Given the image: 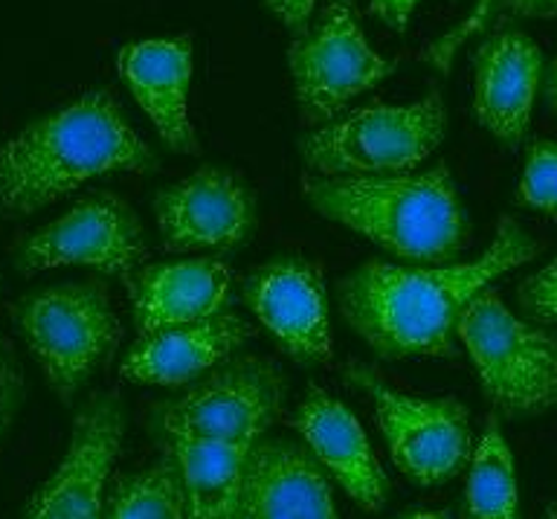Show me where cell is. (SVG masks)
<instances>
[{
  "instance_id": "1",
  "label": "cell",
  "mask_w": 557,
  "mask_h": 519,
  "mask_svg": "<svg viewBox=\"0 0 557 519\" xmlns=\"http://www.w3.org/2000/svg\"><path fill=\"white\" fill-rule=\"evenodd\" d=\"M537 252L540 244L513 218H503L494 242L473 261L444 268L366 261L337 285L339 311L383 360L447 357L470 299Z\"/></svg>"
},
{
  "instance_id": "2",
  "label": "cell",
  "mask_w": 557,
  "mask_h": 519,
  "mask_svg": "<svg viewBox=\"0 0 557 519\" xmlns=\"http://www.w3.org/2000/svg\"><path fill=\"white\" fill-rule=\"evenodd\" d=\"M157 155L108 87H96L0 143V212L33 215L111 172L148 174Z\"/></svg>"
},
{
  "instance_id": "3",
  "label": "cell",
  "mask_w": 557,
  "mask_h": 519,
  "mask_svg": "<svg viewBox=\"0 0 557 519\" xmlns=\"http://www.w3.org/2000/svg\"><path fill=\"white\" fill-rule=\"evenodd\" d=\"M322 218L343 224L404 261H453L468 247V221L447 165L424 174L302 181Z\"/></svg>"
},
{
  "instance_id": "4",
  "label": "cell",
  "mask_w": 557,
  "mask_h": 519,
  "mask_svg": "<svg viewBox=\"0 0 557 519\" xmlns=\"http://www.w3.org/2000/svg\"><path fill=\"white\" fill-rule=\"evenodd\" d=\"M456 337L485 398L505 418L543 416L557 407V334L520 320L496 291L485 287L470 299Z\"/></svg>"
},
{
  "instance_id": "5",
  "label": "cell",
  "mask_w": 557,
  "mask_h": 519,
  "mask_svg": "<svg viewBox=\"0 0 557 519\" xmlns=\"http://www.w3.org/2000/svg\"><path fill=\"white\" fill-rule=\"evenodd\" d=\"M447 108L438 90L412 104H372L299 139V155L322 177L407 174L442 146Z\"/></svg>"
},
{
  "instance_id": "6",
  "label": "cell",
  "mask_w": 557,
  "mask_h": 519,
  "mask_svg": "<svg viewBox=\"0 0 557 519\" xmlns=\"http://www.w3.org/2000/svg\"><path fill=\"white\" fill-rule=\"evenodd\" d=\"M15 325L61 404L120 346L122 325L102 282L44 287L15 305Z\"/></svg>"
},
{
  "instance_id": "7",
  "label": "cell",
  "mask_w": 557,
  "mask_h": 519,
  "mask_svg": "<svg viewBox=\"0 0 557 519\" xmlns=\"http://www.w3.org/2000/svg\"><path fill=\"white\" fill-rule=\"evenodd\" d=\"M285 372L264 357H233L189 383L181 395L157 400L151 430L160 442L198 438L252 450L285 404Z\"/></svg>"
},
{
  "instance_id": "8",
  "label": "cell",
  "mask_w": 557,
  "mask_h": 519,
  "mask_svg": "<svg viewBox=\"0 0 557 519\" xmlns=\"http://www.w3.org/2000/svg\"><path fill=\"white\" fill-rule=\"evenodd\" d=\"M287 67L302 122L322 125L355 96L381 85L398 64L377 55L366 41L357 0H329L317 24L290 44Z\"/></svg>"
},
{
  "instance_id": "9",
  "label": "cell",
  "mask_w": 557,
  "mask_h": 519,
  "mask_svg": "<svg viewBox=\"0 0 557 519\" xmlns=\"http://www.w3.org/2000/svg\"><path fill=\"white\" fill-rule=\"evenodd\" d=\"M346 381L366 392L392 461L409 482L435 487L450 482L473 456L470 416L456 398H412L389 390L381 374L363 363L346 366Z\"/></svg>"
},
{
  "instance_id": "10",
  "label": "cell",
  "mask_w": 557,
  "mask_h": 519,
  "mask_svg": "<svg viewBox=\"0 0 557 519\" xmlns=\"http://www.w3.org/2000/svg\"><path fill=\"white\" fill-rule=\"evenodd\" d=\"M148 259L143 224L134 209L111 191H96L50 221L17 247L15 264L24 276L52 268H90L122 282Z\"/></svg>"
},
{
  "instance_id": "11",
  "label": "cell",
  "mask_w": 557,
  "mask_h": 519,
  "mask_svg": "<svg viewBox=\"0 0 557 519\" xmlns=\"http://www.w3.org/2000/svg\"><path fill=\"white\" fill-rule=\"evenodd\" d=\"M125 435L120 395L96 392L73 418L64 459L35 487L21 519H102L104 491Z\"/></svg>"
},
{
  "instance_id": "12",
  "label": "cell",
  "mask_w": 557,
  "mask_h": 519,
  "mask_svg": "<svg viewBox=\"0 0 557 519\" xmlns=\"http://www.w3.org/2000/svg\"><path fill=\"white\" fill-rule=\"evenodd\" d=\"M154 218L165 252H230L256 226V198L242 174L203 165L157 191Z\"/></svg>"
},
{
  "instance_id": "13",
  "label": "cell",
  "mask_w": 557,
  "mask_h": 519,
  "mask_svg": "<svg viewBox=\"0 0 557 519\" xmlns=\"http://www.w3.org/2000/svg\"><path fill=\"white\" fill-rule=\"evenodd\" d=\"M242 299L296 363L311 366L329 360V294L322 270L313 261H270L244 279Z\"/></svg>"
},
{
  "instance_id": "14",
  "label": "cell",
  "mask_w": 557,
  "mask_h": 519,
  "mask_svg": "<svg viewBox=\"0 0 557 519\" xmlns=\"http://www.w3.org/2000/svg\"><path fill=\"white\" fill-rule=\"evenodd\" d=\"M294 427L302 435L308 453L320 461L322 470L337 479L351 503L360 505L366 514L386 508L389 477L383 473L363 427L346 404L331 398L320 386H311L296 409Z\"/></svg>"
},
{
  "instance_id": "15",
  "label": "cell",
  "mask_w": 557,
  "mask_h": 519,
  "mask_svg": "<svg viewBox=\"0 0 557 519\" xmlns=\"http://www.w3.org/2000/svg\"><path fill=\"white\" fill-rule=\"evenodd\" d=\"M131 313L139 337L183 329L224 313L233 296V276L224 261L189 259L148 264L125 279Z\"/></svg>"
},
{
  "instance_id": "16",
  "label": "cell",
  "mask_w": 557,
  "mask_h": 519,
  "mask_svg": "<svg viewBox=\"0 0 557 519\" xmlns=\"http://www.w3.org/2000/svg\"><path fill=\"white\" fill-rule=\"evenodd\" d=\"M543 55L522 33H496L473 55V113L503 146L517 148L529 134Z\"/></svg>"
},
{
  "instance_id": "17",
  "label": "cell",
  "mask_w": 557,
  "mask_h": 519,
  "mask_svg": "<svg viewBox=\"0 0 557 519\" xmlns=\"http://www.w3.org/2000/svg\"><path fill=\"white\" fill-rule=\"evenodd\" d=\"M191 35L163 41L125 44L116 70L165 146L177 155H198L200 143L189 120Z\"/></svg>"
},
{
  "instance_id": "18",
  "label": "cell",
  "mask_w": 557,
  "mask_h": 519,
  "mask_svg": "<svg viewBox=\"0 0 557 519\" xmlns=\"http://www.w3.org/2000/svg\"><path fill=\"white\" fill-rule=\"evenodd\" d=\"M247 519H337L325 470L302 444L259 438L244 470Z\"/></svg>"
},
{
  "instance_id": "19",
  "label": "cell",
  "mask_w": 557,
  "mask_h": 519,
  "mask_svg": "<svg viewBox=\"0 0 557 519\" xmlns=\"http://www.w3.org/2000/svg\"><path fill=\"white\" fill-rule=\"evenodd\" d=\"M252 337V325L238 313L157 331L139 337L120 366V378L148 386H189L238 351Z\"/></svg>"
},
{
  "instance_id": "20",
  "label": "cell",
  "mask_w": 557,
  "mask_h": 519,
  "mask_svg": "<svg viewBox=\"0 0 557 519\" xmlns=\"http://www.w3.org/2000/svg\"><path fill=\"white\" fill-rule=\"evenodd\" d=\"M163 444L181 470L186 519H247L244 470L250 450L198 438H174Z\"/></svg>"
},
{
  "instance_id": "21",
  "label": "cell",
  "mask_w": 557,
  "mask_h": 519,
  "mask_svg": "<svg viewBox=\"0 0 557 519\" xmlns=\"http://www.w3.org/2000/svg\"><path fill=\"white\" fill-rule=\"evenodd\" d=\"M465 519H522L513 453L496 416H487L482 438L470 456Z\"/></svg>"
},
{
  "instance_id": "22",
  "label": "cell",
  "mask_w": 557,
  "mask_h": 519,
  "mask_svg": "<svg viewBox=\"0 0 557 519\" xmlns=\"http://www.w3.org/2000/svg\"><path fill=\"white\" fill-rule=\"evenodd\" d=\"M102 519H186V494L177 461L165 453L137 477L120 479L104 499Z\"/></svg>"
},
{
  "instance_id": "23",
  "label": "cell",
  "mask_w": 557,
  "mask_h": 519,
  "mask_svg": "<svg viewBox=\"0 0 557 519\" xmlns=\"http://www.w3.org/2000/svg\"><path fill=\"white\" fill-rule=\"evenodd\" d=\"M517 200L522 207L537 209L557 215V143L555 139H537L531 143L525 155V172H522Z\"/></svg>"
},
{
  "instance_id": "24",
  "label": "cell",
  "mask_w": 557,
  "mask_h": 519,
  "mask_svg": "<svg viewBox=\"0 0 557 519\" xmlns=\"http://www.w3.org/2000/svg\"><path fill=\"white\" fill-rule=\"evenodd\" d=\"M499 3H503V0H476L473 12H470V15L465 17L459 26H456V29L444 33L438 41L430 44L421 59H424L426 64H433L435 70L447 73L453 64V55H456V50H459L461 44L468 41V38H473V35L485 29L487 21H491V15H494V9L499 7Z\"/></svg>"
},
{
  "instance_id": "25",
  "label": "cell",
  "mask_w": 557,
  "mask_h": 519,
  "mask_svg": "<svg viewBox=\"0 0 557 519\" xmlns=\"http://www.w3.org/2000/svg\"><path fill=\"white\" fill-rule=\"evenodd\" d=\"M520 308L540 325H557V256L520 285Z\"/></svg>"
},
{
  "instance_id": "26",
  "label": "cell",
  "mask_w": 557,
  "mask_h": 519,
  "mask_svg": "<svg viewBox=\"0 0 557 519\" xmlns=\"http://www.w3.org/2000/svg\"><path fill=\"white\" fill-rule=\"evenodd\" d=\"M24 369L9 339L0 337V442L7 438L9 427L15 421L17 409L24 404Z\"/></svg>"
},
{
  "instance_id": "27",
  "label": "cell",
  "mask_w": 557,
  "mask_h": 519,
  "mask_svg": "<svg viewBox=\"0 0 557 519\" xmlns=\"http://www.w3.org/2000/svg\"><path fill=\"white\" fill-rule=\"evenodd\" d=\"M261 3H264V7H268L270 12L296 35V38H302V35L308 33L313 7H317V0H261Z\"/></svg>"
},
{
  "instance_id": "28",
  "label": "cell",
  "mask_w": 557,
  "mask_h": 519,
  "mask_svg": "<svg viewBox=\"0 0 557 519\" xmlns=\"http://www.w3.org/2000/svg\"><path fill=\"white\" fill-rule=\"evenodd\" d=\"M418 3L421 0H369V12L386 26H392L395 33H407L409 17Z\"/></svg>"
},
{
  "instance_id": "29",
  "label": "cell",
  "mask_w": 557,
  "mask_h": 519,
  "mask_svg": "<svg viewBox=\"0 0 557 519\" xmlns=\"http://www.w3.org/2000/svg\"><path fill=\"white\" fill-rule=\"evenodd\" d=\"M508 15L513 17H555L557 0H503Z\"/></svg>"
},
{
  "instance_id": "30",
  "label": "cell",
  "mask_w": 557,
  "mask_h": 519,
  "mask_svg": "<svg viewBox=\"0 0 557 519\" xmlns=\"http://www.w3.org/2000/svg\"><path fill=\"white\" fill-rule=\"evenodd\" d=\"M543 94H546L548 108H552V111H557V59L552 61V67H548L546 87H543Z\"/></svg>"
},
{
  "instance_id": "31",
  "label": "cell",
  "mask_w": 557,
  "mask_h": 519,
  "mask_svg": "<svg viewBox=\"0 0 557 519\" xmlns=\"http://www.w3.org/2000/svg\"><path fill=\"white\" fill-rule=\"evenodd\" d=\"M398 519H450L444 511H416V514H404Z\"/></svg>"
},
{
  "instance_id": "32",
  "label": "cell",
  "mask_w": 557,
  "mask_h": 519,
  "mask_svg": "<svg viewBox=\"0 0 557 519\" xmlns=\"http://www.w3.org/2000/svg\"><path fill=\"white\" fill-rule=\"evenodd\" d=\"M543 519H557V505H555V508H548L546 517H543Z\"/></svg>"
}]
</instances>
